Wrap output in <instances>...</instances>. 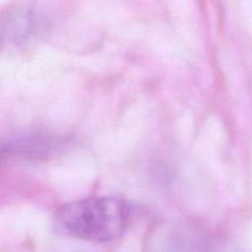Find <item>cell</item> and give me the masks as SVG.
Listing matches in <instances>:
<instances>
[{
	"label": "cell",
	"mask_w": 252,
	"mask_h": 252,
	"mask_svg": "<svg viewBox=\"0 0 252 252\" xmlns=\"http://www.w3.org/2000/svg\"><path fill=\"white\" fill-rule=\"evenodd\" d=\"M41 20L26 10H17L7 17V33L14 41H25L41 31Z\"/></svg>",
	"instance_id": "cell-2"
},
{
	"label": "cell",
	"mask_w": 252,
	"mask_h": 252,
	"mask_svg": "<svg viewBox=\"0 0 252 252\" xmlns=\"http://www.w3.org/2000/svg\"><path fill=\"white\" fill-rule=\"evenodd\" d=\"M129 208L123 199L97 196L59 207L56 225L61 233L91 243H108L125 233Z\"/></svg>",
	"instance_id": "cell-1"
}]
</instances>
